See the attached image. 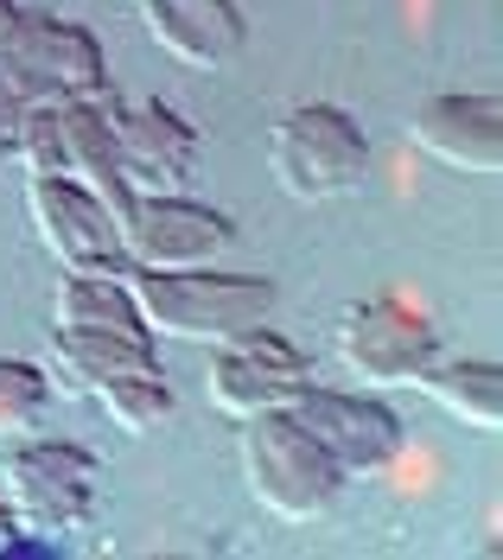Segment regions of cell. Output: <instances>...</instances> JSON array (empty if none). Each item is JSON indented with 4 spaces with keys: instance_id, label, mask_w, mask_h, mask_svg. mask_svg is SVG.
Instances as JSON below:
<instances>
[{
    "instance_id": "3957f363",
    "label": "cell",
    "mask_w": 503,
    "mask_h": 560,
    "mask_svg": "<svg viewBox=\"0 0 503 560\" xmlns=\"http://www.w3.org/2000/svg\"><path fill=\"white\" fill-rule=\"evenodd\" d=\"M96 497H103V465L71 440H13L0 458V503L13 510V523L26 535L65 541L96 523Z\"/></svg>"
},
{
    "instance_id": "44dd1931",
    "label": "cell",
    "mask_w": 503,
    "mask_h": 560,
    "mask_svg": "<svg viewBox=\"0 0 503 560\" xmlns=\"http://www.w3.org/2000/svg\"><path fill=\"white\" fill-rule=\"evenodd\" d=\"M13 535H20V523H13V510H7V503H0V548H7V541H13Z\"/></svg>"
},
{
    "instance_id": "4fadbf2b",
    "label": "cell",
    "mask_w": 503,
    "mask_h": 560,
    "mask_svg": "<svg viewBox=\"0 0 503 560\" xmlns=\"http://www.w3.org/2000/svg\"><path fill=\"white\" fill-rule=\"evenodd\" d=\"M108 96H77V103H51V147H58V173L77 178L96 205L115 217V236H121V223H128V210H134V185L121 178V160H115V135H108Z\"/></svg>"
},
{
    "instance_id": "7402d4cb",
    "label": "cell",
    "mask_w": 503,
    "mask_h": 560,
    "mask_svg": "<svg viewBox=\"0 0 503 560\" xmlns=\"http://www.w3.org/2000/svg\"><path fill=\"white\" fill-rule=\"evenodd\" d=\"M20 20V0H0V38H7V26Z\"/></svg>"
},
{
    "instance_id": "52a82bcc",
    "label": "cell",
    "mask_w": 503,
    "mask_h": 560,
    "mask_svg": "<svg viewBox=\"0 0 503 560\" xmlns=\"http://www.w3.org/2000/svg\"><path fill=\"white\" fill-rule=\"evenodd\" d=\"M288 415L313 433V446L338 465V478H344V485L383 478V471L401 458V446H408L396 408H383V401H376V395H363V388H319V383H306L288 401Z\"/></svg>"
},
{
    "instance_id": "8fae6325",
    "label": "cell",
    "mask_w": 503,
    "mask_h": 560,
    "mask_svg": "<svg viewBox=\"0 0 503 560\" xmlns=\"http://www.w3.org/2000/svg\"><path fill=\"white\" fill-rule=\"evenodd\" d=\"M408 140H414V153H428L446 173L498 178L503 173V103L498 96H471V90L428 96L408 115Z\"/></svg>"
},
{
    "instance_id": "9c48e42d",
    "label": "cell",
    "mask_w": 503,
    "mask_h": 560,
    "mask_svg": "<svg viewBox=\"0 0 503 560\" xmlns=\"http://www.w3.org/2000/svg\"><path fill=\"white\" fill-rule=\"evenodd\" d=\"M230 243H236L230 210H211L185 191H141L121 223L128 268H211Z\"/></svg>"
},
{
    "instance_id": "6da1fadb",
    "label": "cell",
    "mask_w": 503,
    "mask_h": 560,
    "mask_svg": "<svg viewBox=\"0 0 503 560\" xmlns=\"http://www.w3.org/2000/svg\"><path fill=\"white\" fill-rule=\"evenodd\" d=\"M121 280H128V300L141 313L147 338H173V345H230L255 325H274V306H281V287L268 275H236V268H128L121 261Z\"/></svg>"
},
{
    "instance_id": "5b68a950",
    "label": "cell",
    "mask_w": 503,
    "mask_h": 560,
    "mask_svg": "<svg viewBox=\"0 0 503 560\" xmlns=\"http://www.w3.org/2000/svg\"><path fill=\"white\" fill-rule=\"evenodd\" d=\"M103 90H108L103 45L71 20L20 7V20L0 38V96L26 108H51V103H77V96H103Z\"/></svg>"
},
{
    "instance_id": "e0dca14e",
    "label": "cell",
    "mask_w": 503,
    "mask_h": 560,
    "mask_svg": "<svg viewBox=\"0 0 503 560\" xmlns=\"http://www.w3.org/2000/svg\"><path fill=\"white\" fill-rule=\"evenodd\" d=\"M51 331H115V338H147L141 313L128 300L121 268H83L65 275L51 293Z\"/></svg>"
},
{
    "instance_id": "30bf717a",
    "label": "cell",
    "mask_w": 503,
    "mask_h": 560,
    "mask_svg": "<svg viewBox=\"0 0 503 560\" xmlns=\"http://www.w3.org/2000/svg\"><path fill=\"white\" fill-rule=\"evenodd\" d=\"M26 217H33L45 255L83 275V268H121V236H115V217H108L77 178L65 173H26Z\"/></svg>"
},
{
    "instance_id": "5bb4252c",
    "label": "cell",
    "mask_w": 503,
    "mask_h": 560,
    "mask_svg": "<svg viewBox=\"0 0 503 560\" xmlns=\"http://www.w3.org/2000/svg\"><path fill=\"white\" fill-rule=\"evenodd\" d=\"M147 38L185 70H223L243 58L249 20L236 0H134Z\"/></svg>"
},
{
    "instance_id": "277c9868",
    "label": "cell",
    "mask_w": 503,
    "mask_h": 560,
    "mask_svg": "<svg viewBox=\"0 0 503 560\" xmlns=\"http://www.w3.org/2000/svg\"><path fill=\"white\" fill-rule=\"evenodd\" d=\"M236 427H243V440H236L243 485H249V497L268 516H281V523H319L325 510L344 497L338 465L313 446V433L288 408L249 415V420H236Z\"/></svg>"
},
{
    "instance_id": "ac0fdd59",
    "label": "cell",
    "mask_w": 503,
    "mask_h": 560,
    "mask_svg": "<svg viewBox=\"0 0 503 560\" xmlns=\"http://www.w3.org/2000/svg\"><path fill=\"white\" fill-rule=\"evenodd\" d=\"M96 408L108 415L115 433H128V440H147V433H160L166 420H173V383H166V370H134V376H115L90 395Z\"/></svg>"
},
{
    "instance_id": "8992f818",
    "label": "cell",
    "mask_w": 503,
    "mask_h": 560,
    "mask_svg": "<svg viewBox=\"0 0 503 560\" xmlns=\"http://www.w3.org/2000/svg\"><path fill=\"white\" fill-rule=\"evenodd\" d=\"M331 357L363 388H414L440 357V331L421 306H408L396 293H370V300H351L338 313Z\"/></svg>"
},
{
    "instance_id": "7c38bea8",
    "label": "cell",
    "mask_w": 503,
    "mask_h": 560,
    "mask_svg": "<svg viewBox=\"0 0 503 560\" xmlns=\"http://www.w3.org/2000/svg\"><path fill=\"white\" fill-rule=\"evenodd\" d=\"M108 135L115 160L134 191H179L198 166V128L173 103H121L108 96Z\"/></svg>"
},
{
    "instance_id": "ba28073f",
    "label": "cell",
    "mask_w": 503,
    "mask_h": 560,
    "mask_svg": "<svg viewBox=\"0 0 503 560\" xmlns=\"http://www.w3.org/2000/svg\"><path fill=\"white\" fill-rule=\"evenodd\" d=\"M306 383H313L306 350L288 345L274 325H255V331H243V338H230V345L211 350L204 395H211L217 415L249 420V415H274V408H288Z\"/></svg>"
},
{
    "instance_id": "7a4b0ae2",
    "label": "cell",
    "mask_w": 503,
    "mask_h": 560,
    "mask_svg": "<svg viewBox=\"0 0 503 560\" xmlns=\"http://www.w3.org/2000/svg\"><path fill=\"white\" fill-rule=\"evenodd\" d=\"M268 178L293 205H338L370 178V135L338 103H293L268 128Z\"/></svg>"
},
{
    "instance_id": "2e32d148",
    "label": "cell",
    "mask_w": 503,
    "mask_h": 560,
    "mask_svg": "<svg viewBox=\"0 0 503 560\" xmlns=\"http://www.w3.org/2000/svg\"><path fill=\"white\" fill-rule=\"evenodd\" d=\"M414 388L466 433H498L503 427V370L491 357H433V370Z\"/></svg>"
},
{
    "instance_id": "ffe728a7",
    "label": "cell",
    "mask_w": 503,
    "mask_h": 560,
    "mask_svg": "<svg viewBox=\"0 0 503 560\" xmlns=\"http://www.w3.org/2000/svg\"><path fill=\"white\" fill-rule=\"evenodd\" d=\"M26 121H33V108L0 96V173L20 166V153H26Z\"/></svg>"
},
{
    "instance_id": "d6986e66",
    "label": "cell",
    "mask_w": 503,
    "mask_h": 560,
    "mask_svg": "<svg viewBox=\"0 0 503 560\" xmlns=\"http://www.w3.org/2000/svg\"><path fill=\"white\" fill-rule=\"evenodd\" d=\"M51 415V376L45 363H20V357H0V440H26L38 433Z\"/></svg>"
},
{
    "instance_id": "9a60e30c",
    "label": "cell",
    "mask_w": 503,
    "mask_h": 560,
    "mask_svg": "<svg viewBox=\"0 0 503 560\" xmlns=\"http://www.w3.org/2000/svg\"><path fill=\"white\" fill-rule=\"evenodd\" d=\"M134 370H160V345H153V338L51 331V345H45V376H51V395H77V401H90L103 383L134 376Z\"/></svg>"
}]
</instances>
